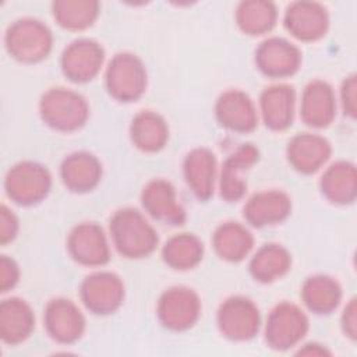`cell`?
Masks as SVG:
<instances>
[{"mask_svg": "<svg viewBox=\"0 0 357 357\" xmlns=\"http://www.w3.org/2000/svg\"><path fill=\"white\" fill-rule=\"evenodd\" d=\"M110 233L117 251L127 258L151 254L158 244V234L149 222L135 209L117 211L110 219Z\"/></svg>", "mask_w": 357, "mask_h": 357, "instance_id": "6da1fadb", "label": "cell"}, {"mask_svg": "<svg viewBox=\"0 0 357 357\" xmlns=\"http://www.w3.org/2000/svg\"><path fill=\"white\" fill-rule=\"evenodd\" d=\"M52 32L39 20L21 18L6 31L7 52L24 63H36L45 59L52 49Z\"/></svg>", "mask_w": 357, "mask_h": 357, "instance_id": "7a4b0ae2", "label": "cell"}, {"mask_svg": "<svg viewBox=\"0 0 357 357\" xmlns=\"http://www.w3.org/2000/svg\"><path fill=\"white\" fill-rule=\"evenodd\" d=\"M39 110L43 121L54 130L74 131L84 126L88 117L85 99L70 89L53 88L43 93Z\"/></svg>", "mask_w": 357, "mask_h": 357, "instance_id": "3957f363", "label": "cell"}, {"mask_svg": "<svg viewBox=\"0 0 357 357\" xmlns=\"http://www.w3.org/2000/svg\"><path fill=\"white\" fill-rule=\"evenodd\" d=\"M52 184L46 167L35 162H20L6 174L4 188L10 199L20 205H32L42 201Z\"/></svg>", "mask_w": 357, "mask_h": 357, "instance_id": "277c9868", "label": "cell"}, {"mask_svg": "<svg viewBox=\"0 0 357 357\" xmlns=\"http://www.w3.org/2000/svg\"><path fill=\"white\" fill-rule=\"evenodd\" d=\"M106 86L117 100L138 99L146 86V71L142 61L130 53L116 54L106 71Z\"/></svg>", "mask_w": 357, "mask_h": 357, "instance_id": "5b68a950", "label": "cell"}, {"mask_svg": "<svg viewBox=\"0 0 357 357\" xmlns=\"http://www.w3.org/2000/svg\"><path fill=\"white\" fill-rule=\"evenodd\" d=\"M308 329L305 314L291 303L278 304L268 317L265 337L271 347L286 350L297 344Z\"/></svg>", "mask_w": 357, "mask_h": 357, "instance_id": "8992f818", "label": "cell"}, {"mask_svg": "<svg viewBox=\"0 0 357 357\" xmlns=\"http://www.w3.org/2000/svg\"><path fill=\"white\" fill-rule=\"evenodd\" d=\"M218 325L223 336L231 340H248L259 329V311L251 300L234 296L220 305Z\"/></svg>", "mask_w": 357, "mask_h": 357, "instance_id": "52a82bcc", "label": "cell"}, {"mask_svg": "<svg viewBox=\"0 0 357 357\" xmlns=\"http://www.w3.org/2000/svg\"><path fill=\"white\" fill-rule=\"evenodd\" d=\"M201 311L198 296L187 287H172L166 290L158 305L162 324L173 331H184L195 324Z\"/></svg>", "mask_w": 357, "mask_h": 357, "instance_id": "ba28073f", "label": "cell"}, {"mask_svg": "<svg viewBox=\"0 0 357 357\" xmlns=\"http://www.w3.org/2000/svg\"><path fill=\"white\" fill-rule=\"evenodd\" d=\"M79 294L85 307L93 314H110L120 307L124 286L114 273L98 272L85 278Z\"/></svg>", "mask_w": 357, "mask_h": 357, "instance_id": "9c48e42d", "label": "cell"}, {"mask_svg": "<svg viewBox=\"0 0 357 357\" xmlns=\"http://www.w3.org/2000/svg\"><path fill=\"white\" fill-rule=\"evenodd\" d=\"M103 49L92 39H77L70 43L61 54V70L64 75L75 82L92 79L103 63Z\"/></svg>", "mask_w": 357, "mask_h": 357, "instance_id": "30bf717a", "label": "cell"}, {"mask_svg": "<svg viewBox=\"0 0 357 357\" xmlns=\"http://www.w3.org/2000/svg\"><path fill=\"white\" fill-rule=\"evenodd\" d=\"M255 61L265 75L282 78L297 71L301 54L298 49L286 39L269 38L257 49Z\"/></svg>", "mask_w": 357, "mask_h": 357, "instance_id": "8fae6325", "label": "cell"}, {"mask_svg": "<svg viewBox=\"0 0 357 357\" xmlns=\"http://www.w3.org/2000/svg\"><path fill=\"white\" fill-rule=\"evenodd\" d=\"M43 319L50 337L60 343L75 342L85 329V319L79 308L66 298L52 300L46 305Z\"/></svg>", "mask_w": 357, "mask_h": 357, "instance_id": "7c38bea8", "label": "cell"}, {"mask_svg": "<svg viewBox=\"0 0 357 357\" xmlns=\"http://www.w3.org/2000/svg\"><path fill=\"white\" fill-rule=\"evenodd\" d=\"M71 257L84 265L98 266L109 261V247L102 227L96 223L75 226L67 241Z\"/></svg>", "mask_w": 357, "mask_h": 357, "instance_id": "4fadbf2b", "label": "cell"}, {"mask_svg": "<svg viewBox=\"0 0 357 357\" xmlns=\"http://www.w3.org/2000/svg\"><path fill=\"white\" fill-rule=\"evenodd\" d=\"M142 205L149 215L162 223L180 226L185 220V212L177 202L176 191L166 180L156 178L144 187Z\"/></svg>", "mask_w": 357, "mask_h": 357, "instance_id": "5bb4252c", "label": "cell"}, {"mask_svg": "<svg viewBox=\"0 0 357 357\" xmlns=\"http://www.w3.org/2000/svg\"><path fill=\"white\" fill-rule=\"evenodd\" d=\"M284 25L293 36L301 40H315L328 28V14L318 3L296 1L286 10Z\"/></svg>", "mask_w": 357, "mask_h": 357, "instance_id": "9a60e30c", "label": "cell"}, {"mask_svg": "<svg viewBox=\"0 0 357 357\" xmlns=\"http://www.w3.org/2000/svg\"><path fill=\"white\" fill-rule=\"evenodd\" d=\"M215 113L219 123L237 132H247L255 128L258 116L250 96L241 91H227L216 102Z\"/></svg>", "mask_w": 357, "mask_h": 357, "instance_id": "2e32d148", "label": "cell"}, {"mask_svg": "<svg viewBox=\"0 0 357 357\" xmlns=\"http://www.w3.org/2000/svg\"><path fill=\"white\" fill-rule=\"evenodd\" d=\"M258 149L252 144H243L223 163L220 173V194L231 202L240 199L247 188L241 173L258 160Z\"/></svg>", "mask_w": 357, "mask_h": 357, "instance_id": "e0dca14e", "label": "cell"}, {"mask_svg": "<svg viewBox=\"0 0 357 357\" xmlns=\"http://www.w3.org/2000/svg\"><path fill=\"white\" fill-rule=\"evenodd\" d=\"M290 208V198L283 191H262L248 199L244 206V218L252 226L262 227L286 219Z\"/></svg>", "mask_w": 357, "mask_h": 357, "instance_id": "ac0fdd59", "label": "cell"}, {"mask_svg": "<svg viewBox=\"0 0 357 357\" xmlns=\"http://www.w3.org/2000/svg\"><path fill=\"white\" fill-rule=\"evenodd\" d=\"M331 145L321 135L303 132L296 135L287 146L289 162L301 173H314L329 158Z\"/></svg>", "mask_w": 357, "mask_h": 357, "instance_id": "d6986e66", "label": "cell"}, {"mask_svg": "<svg viewBox=\"0 0 357 357\" xmlns=\"http://www.w3.org/2000/svg\"><path fill=\"white\" fill-rule=\"evenodd\" d=\"M336 113L335 93L324 81L310 82L301 96V117L312 127L328 126Z\"/></svg>", "mask_w": 357, "mask_h": 357, "instance_id": "ffe728a7", "label": "cell"}, {"mask_svg": "<svg viewBox=\"0 0 357 357\" xmlns=\"http://www.w3.org/2000/svg\"><path fill=\"white\" fill-rule=\"evenodd\" d=\"M35 324L31 307L21 298L11 297L0 304V336L8 344H17L25 340Z\"/></svg>", "mask_w": 357, "mask_h": 357, "instance_id": "44dd1931", "label": "cell"}, {"mask_svg": "<svg viewBox=\"0 0 357 357\" xmlns=\"http://www.w3.org/2000/svg\"><path fill=\"white\" fill-rule=\"evenodd\" d=\"M60 172L66 187L71 191L85 192L99 183L102 166L92 153L75 152L63 160Z\"/></svg>", "mask_w": 357, "mask_h": 357, "instance_id": "7402d4cb", "label": "cell"}, {"mask_svg": "<svg viewBox=\"0 0 357 357\" xmlns=\"http://www.w3.org/2000/svg\"><path fill=\"white\" fill-rule=\"evenodd\" d=\"M184 176L191 191L199 199H208L213 194L216 159L206 148L191 151L184 160Z\"/></svg>", "mask_w": 357, "mask_h": 357, "instance_id": "603a6c76", "label": "cell"}, {"mask_svg": "<svg viewBox=\"0 0 357 357\" xmlns=\"http://www.w3.org/2000/svg\"><path fill=\"white\" fill-rule=\"evenodd\" d=\"M294 91L279 84L266 88L261 95V113L265 124L272 130H284L293 121Z\"/></svg>", "mask_w": 357, "mask_h": 357, "instance_id": "cb8c5ba5", "label": "cell"}, {"mask_svg": "<svg viewBox=\"0 0 357 357\" xmlns=\"http://www.w3.org/2000/svg\"><path fill=\"white\" fill-rule=\"evenodd\" d=\"M130 132L134 145L145 152H155L163 148L169 135L163 117L149 110L141 112L132 119Z\"/></svg>", "mask_w": 357, "mask_h": 357, "instance_id": "d4e9b609", "label": "cell"}, {"mask_svg": "<svg viewBox=\"0 0 357 357\" xmlns=\"http://www.w3.org/2000/svg\"><path fill=\"white\" fill-rule=\"evenodd\" d=\"M251 233L237 222L220 225L213 234V247L220 258L231 262L241 261L252 248Z\"/></svg>", "mask_w": 357, "mask_h": 357, "instance_id": "484cf974", "label": "cell"}, {"mask_svg": "<svg viewBox=\"0 0 357 357\" xmlns=\"http://www.w3.org/2000/svg\"><path fill=\"white\" fill-rule=\"evenodd\" d=\"M322 192L336 204L353 202L356 197V169L351 163H333L322 176Z\"/></svg>", "mask_w": 357, "mask_h": 357, "instance_id": "4316f807", "label": "cell"}, {"mask_svg": "<svg viewBox=\"0 0 357 357\" xmlns=\"http://www.w3.org/2000/svg\"><path fill=\"white\" fill-rule=\"evenodd\" d=\"M290 254L279 244H265L250 262L251 275L264 283L283 276L290 268Z\"/></svg>", "mask_w": 357, "mask_h": 357, "instance_id": "83f0119b", "label": "cell"}, {"mask_svg": "<svg viewBox=\"0 0 357 357\" xmlns=\"http://www.w3.org/2000/svg\"><path fill=\"white\" fill-rule=\"evenodd\" d=\"M340 287L336 280L328 276L308 278L301 290L305 305L315 314H328L335 310L340 301Z\"/></svg>", "mask_w": 357, "mask_h": 357, "instance_id": "f1b7e54d", "label": "cell"}, {"mask_svg": "<svg viewBox=\"0 0 357 357\" xmlns=\"http://www.w3.org/2000/svg\"><path fill=\"white\" fill-rule=\"evenodd\" d=\"M202 254V241L190 233L173 236L162 250L165 262L174 269H190L195 266L201 261Z\"/></svg>", "mask_w": 357, "mask_h": 357, "instance_id": "f546056e", "label": "cell"}, {"mask_svg": "<svg viewBox=\"0 0 357 357\" xmlns=\"http://www.w3.org/2000/svg\"><path fill=\"white\" fill-rule=\"evenodd\" d=\"M276 7L271 1H243L236 11V20L241 31L248 35H261L272 29L276 21Z\"/></svg>", "mask_w": 357, "mask_h": 357, "instance_id": "4dcf8cb0", "label": "cell"}, {"mask_svg": "<svg viewBox=\"0 0 357 357\" xmlns=\"http://www.w3.org/2000/svg\"><path fill=\"white\" fill-rule=\"evenodd\" d=\"M99 13L98 1L61 0L53 3V15L57 22L68 29H84L95 21Z\"/></svg>", "mask_w": 357, "mask_h": 357, "instance_id": "1f68e13d", "label": "cell"}, {"mask_svg": "<svg viewBox=\"0 0 357 357\" xmlns=\"http://www.w3.org/2000/svg\"><path fill=\"white\" fill-rule=\"evenodd\" d=\"M20 271L17 264L8 258L7 255H1L0 258V290L4 293L8 289L14 287L18 282Z\"/></svg>", "mask_w": 357, "mask_h": 357, "instance_id": "d6a6232c", "label": "cell"}, {"mask_svg": "<svg viewBox=\"0 0 357 357\" xmlns=\"http://www.w3.org/2000/svg\"><path fill=\"white\" fill-rule=\"evenodd\" d=\"M18 230V220L13 211H10L6 205L0 208V243L6 244L11 241Z\"/></svg>", "mask_w": 357, "mask_h": 357, "instance_id": "836d02e7", "label": "cell"}, {"mask_svg": "<svg viewBox=\"0 0 357 357\" xmlns=\"http://www.w3.org/2000/svg\"><path fill=\"white\" fill-rule=\"evenodd\" d=\"M342 98H343L344 110L351 117H354V114H356V78H354V75L349 77V79L344 81V85L342 89Z\"/></svg>", "mask_w": 357, "mask_h": 357, "instance_id": "e575fe53", "label": "cell"}, {"mask_svg": "<svg viewBox=\"0 0 357 357\" xmlns=\"http://www.w3.org/2000/svg\"><path fill=\"white\" fill-rule=\"evenodd\" d=\"M343 328H344V332L351 339L356 337V300H351L350 304L344 310Z\"/></svg>", "mask_w": 357, "mask_h": 357, "instance_id": "d590c367", "label": "cell"}]
</instances>
